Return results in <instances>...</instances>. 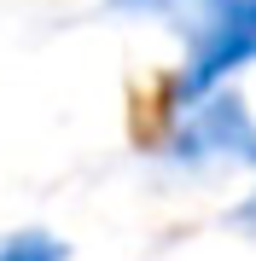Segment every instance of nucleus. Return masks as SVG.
Returning <instances> with one entry per match:
<instances>
[{
    "label": "nucleus",
    "mask_w": 256,
    "mask_h": 261,
    "mask_svg": "<svg viewBox=\"0 0 256 261\" xmlns=\"http://www.w3.org/2000/svg\"><path fill=\"white\" fill-rule=\"evenodd\" d=\"M175 35H180V70L169 82V105L187 111L216 87H227V75L256 64V0H192Z\"/></svg>",
    "instance_id": "obj_1"
},
{
    "label": "nucleus",
    "mask_w": 256,
    "mask_h": 261,
    "mask_svg": "<svg viewBox=\"0 0 256 261\" xmlns=\"http://www.w3.org/2000/svg\"><path fill=\"white\" fill-rule=\"evenodd\" d=\"M105 12H117V18H146V23H169V29H180V18L192 12V0H105Z\"/></svg>",
    "instance_id": "obj_4"
},
{
    "label": "nucleus",
    "mask_w": 256,
    "mask_h": 261,
    "mask_svg": "<svg viewBox=\"0 0 256 261\" xmlns=\"http://www.w3.org/2000/svg\"><path fill=\"white\" fill-rule=\"evenodd\" d=\"M227 226H233V232H245V238H256V186L227 209Z\"/></svg>",
    "instance_id": "obj_5"
},
{
    "label": "nucleus",
    "mask_w": 256,
    "mask_h": 261,
    "mask_svg": "<svg viewBox=\"0 0 256 261\" xmlns=\"http://www.w3.org/2000/svg\"><path fill=\"white\" fill-rule=\"evenodd\" d=\"M157 157L180 168V174H198V168H256V111L233 87H216L210 99L175 111V122L163 128Z\"/></svg>",
    "instance_id": "obj_2"
},
{
    "label": "nucleus",
    "mask_w": 256,
    "mask_h": 261,
    "mask_svg": "<svg viewBox=\"0 0 256 261\" xmlns=\"http://www.w3.org/2000/svg\"><path fill=\"white\" fill-rule=\"evenodd\" d=\"M0 261H70V250H64V238L41 232V226H24V232L0 238Z\"/></svg>",
    "instance_id": "obj_3"
}]
</instances>
